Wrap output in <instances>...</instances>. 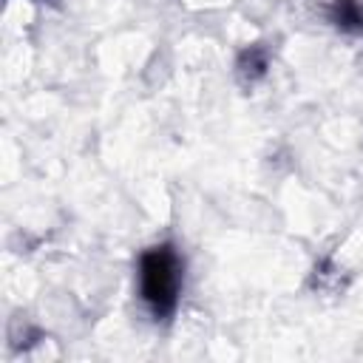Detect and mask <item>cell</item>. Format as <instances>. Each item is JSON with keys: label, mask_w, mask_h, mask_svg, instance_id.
I'll return each instance as SVG.
<instances>
[{"label": "cell", "mask_w": 363, "mask_h": 363, "mask_svg": "<svg viewBox=\"0 0 363 363\" xmlns=\"http://www.w3.org/2000/svg\"><path fill=\"white\" fill-rule=\"evenodd\" d=\"M184 281V264L170 244L153 247L139 258V295L156 320H167L176 312Z\"/></svg>", "instance_id": "obj_1"}, {"label": "cell", "mask_w": 363, "mask_h": 363, "mask_svg": "<svg viewBox=\"0 0 363 363\" xmlns=\"http://www.w3.org/2000/svg\"><path fill=\"white\" fill-rule=\"evenodd\" d=\"M335 23L343 28H363V11L352 0H337L335 3Z\"/></svg>", "instance_id": "obj_2"}]
</instances>
